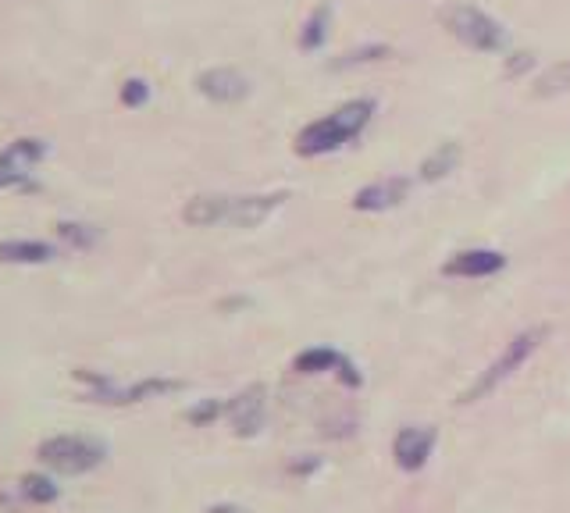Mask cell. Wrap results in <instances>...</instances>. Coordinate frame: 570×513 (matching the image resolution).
Listing matches in <instances>:
<instances>
[{
    "label": "cell",
    "instance_id": "1",
    "mask_svg": "<svg viewBox=\"0 0 570 513\" xmlns=\"http://www.w3.org/2000/svg\"><path fill=\"white\" fill-rule=\"evenodd\" d=\"M289 200V193H257V196H193L182 207V218L196 228L232 225V228H257L264 218L278 211Z\"/></svg>",
    "mask_w": 570,
    "mask_h": 513
},
{
    "label": "cell",
    "instance_id": "4",
    "mask_svg": "<svg viewBox=\"0 0 570 513\" xmlns=\"http://www.w3.org/2000/svg\"><path fill=\"white\" fill-rule=\"evenodd\" d=\"M75 382L86 389L93 403H107V407H132L143 399H157L182 389V382H175V378H143V382L122 385L111 375H97V371H75Z\"/></svg>",
    "mask_w": 570,
    "mask_h": 513
},
{
    "label": "cell",
    "instance_id": "12",
    "mask_svg": "<svg viewBox=\"0 0 570 513\" xmlns=\"http://www.w3.org/2000/svg\"><path fill=\"white\" fill-rule=\"evenodd\" d=\"M196 90L204 93L207 100H214V104H239L250 93V82L236 68H207L196 79Z\"/></svg>",
    "mask_w": 570,
    "mask_h": 513
},
{
    "label": "cell",
    "instance_id": "8",
    "mask_svg": "<svg viewBox=\"0 0 570 513\" xmlns=\"http://www.w3.org/2000/svg\"><path fill=\"white\" fill-rule=\"evenodd\" d=\"M43 157H47V143H43V139H29V136L15 139V143L0 154V189L22 186V182L40 168Z\"/></svg>",
    "mask_w": 570,
    "mask_h": 513
},
{
    "label": "cell",
    "instance_id": "3",
    "mask_svg": "<svg viewBox=\"0 0 570 513\" xmlns=\"http://www.w3.org/2000/svg\"><path fill=\"white\" fill-rule=\"evenodd\" d=\"M546 335H549V328L546 325H538V328H524V332H517L510 342H506V350L499 353L496 360H492L485 371L478 375V382L474 385H467L464 392H460V403H478V399H485L489 392H496L499 385L506 382V378H513V371L517 367H524L531 357H535V350L546 342Z\"/></svg>",
    "mask_w": 570,
    "mask_h": 513
},
{
    "label": "cell",
    "instance_id": "9",
    "mask_svg": "<svg viewBox=\"0 0 570 513\" xmlns=\"http://www.w3.org/2000/svg\"><path fill=\"white\" fill-rule=\"evenodd\" d=\"M435 442H439V432H435L432 424H410V428H399L396 442H392V456H396V467L399 471H421L428 464V456H432Z\"/></svg>",
    "mask_w": 570,
    "mask_h": 513
},
{
    "label": "cell",
    "instance_id": "6",
    "mask_svg": "<svg viewBox=\"0 0 570 513\" xmlns=\"http://www.w3.org/2000/svg\"><path fill=\"white\" fill-rule=\"evenodd\" d=\"M446 29L478 54H499L506 50V29L492 15H485L474 4H453L446 11Z\"/></svg>",
    "mask_w": 570,
    "mask_h": 513
},
{
    "label": "cell",
    "instance_id": "19",
    "mask_svg": "<svg viewBox=\"0 0 570 513\" xmlns=\"http://www.w3.org/2000/svg\"><path fill=\"white\" fill-rule=\"evenodd\" d=\"M225 407L228 403H221V399H200L196 407L186 410V421L196 424V428H207V424H214L218 417H225Z\"/></svg>",
    "mask_w": 570,
    "mask_h": 513
},
{
    "label": "cell",
    "instance_id": "2",
    "mask_svg": "<svg viewBox=\"0 0 570 513\" xmlns=\"http://www.w3.org/2000/svg\"><path fill=\"white\" fill-rule=\"evenodd\" d=\"M375 118V100H350V104L335 107L332 114L310 122L307 129L296 136V154L300 157H325L342 150L350 139H357L367 129V122Z\"/></svg>",
    "mask_w": 570,
    "mask_h": 513
},
{
    "label": "cell",
    "instance_id": "14",
    "mask_svg": "<svg viewBox=\"0 0 570 513\" xmlns=\"http://www.w3.org/2000/svg\"><path fill=\"white\" fill-rule=\"evenodd\" d=\"M350 357H342L339 350H328V346H310V350L296 353L293 371L296 375H339V367L346 364Z\"/></svg>",
    "mask_w": 570,
    "mask_h": 513
},
{
    "label": "cell",
    "instance_id": "7",
    "mask_svg": "<svg viewBox=\"0 0 570 513\" xmlns=\"http://www.w3.org/2000/svg\"><path fill=\"white\" fill-rule=\"evenodd\" d=\"M225 417L239 439H253L264 428V421H268V389L264 385H250L239 396H232L225 407Z\"/></svg>",
    "mask_w": 570,
    "mask_h": 513
},
{
    "label": "cell",
    "instance_id": "10",
    "mask_svg": "<svg viewBox=\"0 0 570 513\" xmlns=\"http://www.w3.org/2000/svg\"><path fill=\"white\" fill-rule=\"evenodd\" d=\"M410 193V179L403 175H389V179H378L371 186H364L357 196H353V211H364V214H382V211H392L407 200Z\"/></svg>",
    "mask_w": 570,
    "mask_h": 513
},
{
    "label": "cell",
    "instance_id": "25",
    "mask_svg": "<svg viewBox=\"0 0 570 513\" xmlns=\"http://www.w3.org/2000/svg\"><path fill=\"white\" fill-rule=\"evenodd\" d=\"M207 513H243V510H236V506H214V510H207Z\"/></svg>",
    "mask_w": 570,
    "mask_h": 513
},
{
    "label": "cell",
    "instance_id": "21",
    "mask_svg": "<svg viewBox=\"0 0 570 513\" xmlns=\"http://www.w3.org/2000/svg\"><path fill=\"white\" fill-rule=\"evenodd\" d=\"M567 86H570V65L553 68L549 75L538 79V93H542V97H546V93H556V90H567Z\"/></svg>",
    "mask_w": 570,
    "mask_h": 513
},
{
    "label": "cell",
    "instance_id": "20",
    "mask_svg": "<svg viewBox=\"0 0 570 513\" xmlns=\"http://www.w3.org/2000/svg\"><path fill=\"white\" fill-rule=\"evenodd\" d=\"M150 100V82L147 79H125L122 86V104L125 107H143Z\"/></svg>",
    "mask_w": 570,
    "mask_h": 513
},
{
    "label": "cell",
    "instance_id": "17",
    "mask_svg": "<svg viewBox=\"0 0 570 513\" xmlns=\"http://www.w3.org/2000/svg\"><path fill=\"white\" fill-rule=\"evenodd\" d=\"M18 489H22V496L29 499V503H36V506H47V503H54V499L61 496L57 481L47 478V474H25V478L18 481Z\"/></svg>",
    "mask_w": 570,
    "mask_h": 513
},
{
    "label": "cell",
    "instance_id": "5",
    "mask_svg": "<svg viewBox=\"0 0 570 513\" xmlns=\"http://www.w3.org/2000/svg\"><path fill=\"white\" fill-rule=\"evenodd\" d=\"M40 464L57 474H86L107 460V446L93 435H50L36 449Z\"/></svg>",
    "mask_w": 570,
    "mask_h": 513
},
{
    "label": "cell",
    "instance_id": "11",
    "mask_svg": "<svg viewBox=\"0 0 570 513\" xmlns=\"http://www.w3.org/2000/svg\"><path fill=\"white\" fill-rule=\"evenodd\" d=\"M503 268H506L503 253L478 246V250L453 253V257L442 264V275H449V278H489V275H496V271H503Z\"/></svg>",
    "mask_w": 570,
    "mask_h": 513
},
{
    "label": "cell",
    "instance_id": "13",
    "mask_svg": "<svg viewBox=\"0 0 570 513\" xmlns=\"http://www.w3.org/2000/svg\"><path fill=\"white\" fill-rule=\"evenodd\" d=\"M57 250L43 239H4L0 243V264H50Z\"/></svg>",
    "mask_w": 570,
    "mask_h": 513
},
{
    "label": "cell",
    "instance_id": "24",
    "mask_svg": "<svg viewBox=\"0 0 570 513\" xmlns=\"http://www.w3.org/2000/svg\"><path fill=\"white\" fill-rule=\"evenodd\" d=\"M524 68H531V57H528V54H513V61H510V75L524 72Z\"/></svg>",
    "mask_w": 570,
    "mask_h": 513
},
{
    "label": "cell",
    "instance_id": "15",
    "mask_svg": "<svg viewBox=\"0 0 570 513\" xmlns=\"http://www.w3.org/2000/svg\"><path fill=\"white\" fill-rule=\"evenodd\" d=\"M456 164H460V143H442V147H435L432 154L424 157L421 179L439 182V179H446V175H453Z\"/></svg>",
    "mask_w": 570,
    "mask_h": 513
},
{
    "label": "cell",
    "instance_id": "16",
    "mask_svg": "<svg viewBox=\"0 0 570 513\" xmlns=\"http://www.w3.org/2000/svg\"><path fill=\"white\" fill-rule=\"evenodd\" d=\"M328 25H332V8H328V4H321V8L310 11V18L303 22V29H300V47H303V50H321V47H325Z\"/></svg>",
    "mask_w": 570,
    "mask_h": 513
},
{
    "label": "cell",
    "instance_id": "22",
    "mask_svg": "<svg viewBox=\"0 0 570 513\" xmlns=\"http://www.w3.org/2000/svg\"><path fill=\"white\" fill-rule=\"evenodd\" d=\"M57 236L68 239V243L79 246V250H82V246H90L93 239H97L86 225H68V221H65V225H57Z\"/></svg>",
    "mask_w": 570,
    "mask_h": 513
},
{
    "label": "cell",
    "instance_id": "18",
    "mask_svg": "<svg viewBox=\"0 0 570 513\" xmlns=\"http://www.w3.org/2000/svg\"><path fill=\"white\" fill-rule=\"evenodd\" d=\"M392 50L385 47V43H367V47L360 50H350V54H342L339 61H335L332 68H357V65H375V61H382V57H389Z\"/></svg>",
    "mask_w": 570,
    "mask_h": 513
},
{
    "label": "cell",
    "instance_id": "23",
    "mask_svg": "<svg viewBox=\"0 0 570 513\" xmlns=\"http://www.w3.org/2000/svg\"><path fill=\"white\" fill-rule=\"evenodd\" d=\"M318 471V460L310 456V460H296V464H289V474H314Z\"/></svg>",
    "mask_w": 570,
    "mask_h": 513
}]
</instances>
